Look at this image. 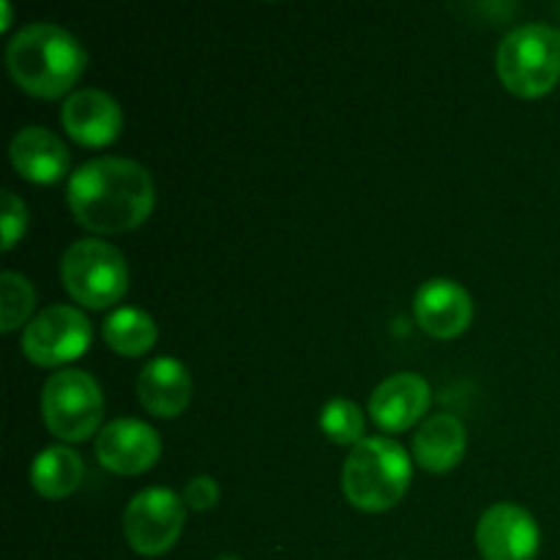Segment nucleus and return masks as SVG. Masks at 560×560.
<instances>
[{
	"mask_svg": "<svg viewBox=\"0 0 560 560\" xmlns=\"http://www.w3.org/2000/svg\"><path fill=\"white\" fill-rule=\"evenodd\" d=\"M104 416V394L96 377L85 370L52 372L42 388V419L63 443L88 441Z\"/></svg>",
	"mask_w": 560,
	"mask_h": 560,
	"instance_id": "423d86ee",
	"label": "nucleus"
},
{
	"mask_svg": "<svg viewBox=\"0 0 560 560\" xmlns=\"http://www.w3.org/2000/svg\"><path fill=\"white\" fill-rule=\"evenodd\" d=\"M60 282L77 304L107 310L129 290V266L109 241L82 238L60 257Z\"/></svg>",
	"mask_w": 560,
	"mask_h": 560,
	"instance_id": "39448f33",
	"label": "nucleus"
},
{
	"mask_svg": "<svg viewBox=\"0 0 560 560\" xmlns=\"http://www.w3.org/2000/svg\"><path fill=\"white\" fill-rule=\"evenodd\" d=\"M468 432L465 424L454 413H435L427 416L419 424L413 438V457L416 463L432 474L454 468L463 459Z\"/></svg>",
	"mask_w": 560,
	"mask_h": 560,
	"instance_id": "dca6fc26",
	"label": "nucleus"
},
{
	"mask_svg": "<svg viewBox=\"0 0 560 560\" xmlns=\"http://www.w3.org/2000/svg\"><path fill=\"white\" fill-rule=\"evenodd\" d=\"M91 320L77 306L52 304L22 331V353L38 366H60L80 359L91 345Z\"/></svg>",
	"mask_w": 560,
	"mask_h": 560,
	"instance_id": "6e6552de",
	"label": "nucleus"
},
{
	"mask_svg": "<svg viewBox=\"0 0 560 560\" xmlns=\"http://www.w3.org/2000/svg\"><path fill=\"white\" fill-rule=\"evenodd\" d=\"M33 284L27 282V277L16 271H3L0 277V310H3V331H14L16 326L27 320V315L33 312Z\"/></svg>",
	"mask_w": 560,
	"mask_h": 560,
	"instance_id": "aec40b11",
	"label": "nucleus"
},
{
	"mask_svg": "<svg viewBox=\"0 0 560 560\" xmlns=\"http://www.w3.org/2000/svg\"><path fill=\"white\" fill-rule=\"evenodd\" d=\"M539 541L534 514L517 503H492L476 525V547L485 560H534Z\"/></svg>",
	"mask_w": 560,
	"mask_h": 560,
	"instance_id": "1a4fd4ad",
	"label": "nucleus"
},
{
	"mask_svg": "<svg viewBox=\"0 0 560 560\" xmlns=\"http://www.w3.org/2000/svg\"><path fill=\"white\" fill-rule=\"evenodd\" d=\"M432 388L416 372H397L370 394V416L381 430L405 432L430 410Z\"/></svg>",
	"mask_w": 560,
	"mask_h": 560,
	"instance_id": "ddd939ff",
	"label": "nucleus"
},
{
	"mask_svg": "<svg viewBox=\"0 0 560 560\" xmlns=\"http://www.w3.org/2000/svg\"><path fill=\"white\" fill-rule=\"evenodd\" d=\"M60 124L71 140L98 148L120 135L124 113L115 96H109L102 88H80L66 96L60 107Z\"/></svg>",
	"mask_w": 560,
	"mask_h": 560,
	"instance_id": "9b49d317",
	"label": "nucleus"
},
{
	"mask_svg": "<svg viewBox=\"0 0 560 560\" xmlns=\"http://www.w3.org/2000/svg\"><path fill=\"white\" fill-rule=\"evenodd\" d=\"M66 200L82 228L126 233L140 228L156 206L153 175L140 162L98 156L80 164L66 184Z\"/></svg>",
	"mask_w": 560,
	"mask_h": 560,
	"instance_id": "f257e3e1",
	"label": "nucleus"
},
{
	"mask_svg": "<svg viewBox=\"0 0 560 560\" xmlns=\"http://www.w3.org/2000/svg\"><path fill=\"white\" fill-rule=\"evenodd\" d=\"M495 69L514 96H545L560 80V31L545 22L512 27L498 44Z\"/></svg>",
	"mask_w": 560,
	"mask_h": 560,
	"instance_id": "20e7f679",
	"label": "nucleus"
},
{
	"mask_svg": "<svg viewBox=\"0 0 560 560\" xmlns=\"http://www.w3.org/2000/svg\"><path fill=\"white\" fill-rule=\"evenodd\" d=\"M0 9H3V22H0V31H5V27L11 25V9H9V3H0Z\"/></svg>",
	"mask_w": 560,
	"mask_h": 560,
	"instance_id": "5701e85b",
	"label": "nucleus"
},
{
	"mask_svg": "<svg viewBox=\"0 0 560 560\" xmlns=\"http://www.w3.org/2000/svg\"><path fill=\"white\" fill-rule=\"evenodd\" d=\"M413 315L430 337L452 339L470 326L474 301L468 290L446 277H432L416 290Z\"/></svg>",
	"mask_w": 560,
	"mask_h": 560,
	"instance_id": "f8f14e48",
	"label": "nucleus"
},
{
	"mask_svg": "<svg viewBox=\"0 0 560 560\" xmlns=\"http://www.w3.org/2000/svg\"><path fill=\"white\" fill-rule=\"evenodd\" d=\"M27 208L14 191H3V252L14 249L16 241L25 235Z\"/></svg>",
	"mask_w": 560,
	"mask_h": 560,
	"instance_id": "412c9836",
	"label": "nucleus"
},
{
	"mask_svg": "<svg viewBox=\"0 0 560 560\" xmlns=\"http://www.w3.org/2000/svg\"><path fill=\"white\" fill-rule=\"evenodd\" d=\"M320 430L328 441L353 448L366 438V416L350 399L334 397L320 408Z\"/></svg>",
	"mask_w": 560,
	"mask_h": 560,
	"instance_id": "6ab92c4d",
	"label": "nucleus"
},
{
	"mask_svg": "<svg viewBox=\"0 0 560 560\" xmlns=\"http://www.w3.org/2000/svg\"><path fill=\"white\" fill-rule=\"evenodd\" d=\"M159 454H162L159 432L140 419H113L96 435L98 463L113 474H142L156 465Z\"/></svg>",
	"mask_w": 560,
	"mask_h": 560,
	"instance_id": "9d476101",
	"label": "nucleus"
},
{
	"mask_svg": "<svg viewBox=\"0 0 560 560\" xmlns=\"http://www.w3.org/2000/svg\"><path fill=\"white\" fill-rule=\"evenodd\" d=\"M413 463L397 441L364 438L342 465V492L361 512H386L408 492Z\"/></svg>",
	"mask_w": 560,
	"mask_h": 560,
	"instance_id": "7ed1b4c3",
	"label": "nucleus"
},
{
	"mask_svg": "<svg viewBox=\"0 0 560 560\" xmlns=\"http://www.w3.org/2000/svg\"><path fill=\"white\" fill-rule=\"evenodd\" d=\"M184 503L195 512H208V509L217 506L219 501V485L213 481V476L200 474V476H191L184 487Z\"/></svg>",
	"mask_w": 560,
	"mask_h": 560,
	"instance_id": "4be33fe9",
	"label": "nucleus"
},
{
	"mask_svg": "<svg viewBox=\"0 0 560 560\" xmlns=\"http://www.w3.org/2000/svg\"><path fill=\"white\" fill-rule=\"evenodd\" d=\"M137 394L148 413L159 419H173L189 405L191 399V375L184 361L173 355H159L142 366L137 377Z\"/></svg>",
	"mask_w": 560,
	"mask_h": 560,
	"instance_id": "2eb2a0df",
	"label": "nucleus"
},
{
	"mask_svg": "<svg viewBox=\"0 0 560 560\" xmlns=\"http://www.w3.org/2000/svg\"><path fill=\"white\" fill-rule=\"evenodd\" d=\"M217 560H241V558H235V556H219Z\"/></svg>",
	"mask_w": 560,
	"mask_h": 560,
	"instance_id": "b1692460",
	"label": "nucleus"
},
{
	"mask_svg": "<svg viewBox=\"0 0 560 560\" xmlns=\"http://www.w3.org/2000/svg\"><path fill=\"white\" fill-rule=\"evenodd\" d=\"M186 503L167 487H145L124 509V536L140 556H164L184 530Z\"/></svg>",
	"mask_w": 560,
	"mask_h": 560,
	"instance_id": "0eeeda50",
	"label": "nucleus"
},
{
	"mask_svg": "<svg viewBox=\"0 0 560 560\" xmlns=\"http://www.w3.org/2000/svg\"><path fill=\"white\" fill-rule=\"evenodd\" d=\"M9 156L16 173L33 184H55L69 170V148L44 126H25L16 131Z\"/></svg>",
	"mask_w": 560,
	"mask_h": 560,
	"instance_id": "4468645a",
	"label": "nucleus"
},
{
	"mask_svg": "<svg viewBox=\"0 0 560 560\" xmlns=\"http://www.w3.org/2000/svg\"><path fill=\"white\" fill-rule=\"evenodd\" d=\"M88 52L74 33L52 22H31L5 47L9 74L22 91L38 98H58L80 80Z\"/></svg>",
	"mask_w": 560,
	"mask_h": 560,
	"instance_id": "f03ea898",
	"label": "nucleus"
},
{
	"mask_svg": "<svg viewBox=\"0 0 560 560\" xmlns=\"http://www.w3.org/2000/svg\"><path fill=\"white\" fill-rule=\"evenodd\" d=\"M82 476H85V463H82L80 454L74 448H69L66 443L58 446H47L33 457L31 465V481L36 487V492L49 501H58V498L71 495V492L80 487Z\"/></svg>",
	"mask_w": 560,
	"mask_h": 560,
	"instance_id": "f3484780",
	"label": "nucleus"
},
{
	"mask_svg": "<svg viewBox=\"0 0 560 560\" xmlns=\"http://www.w3.org/2000/svg\"><path fill=\"white\" fill-rule=\"evenodd\" d=\"M104 342L118 355H142L156 345V320L140 306H120L104 317Z\"/></svg>",
	"mask_w": 560,
	"mask_h": 560,
	"instance_id": "a211bd4d",
	"label": "nucleus"
}]
</instances>
